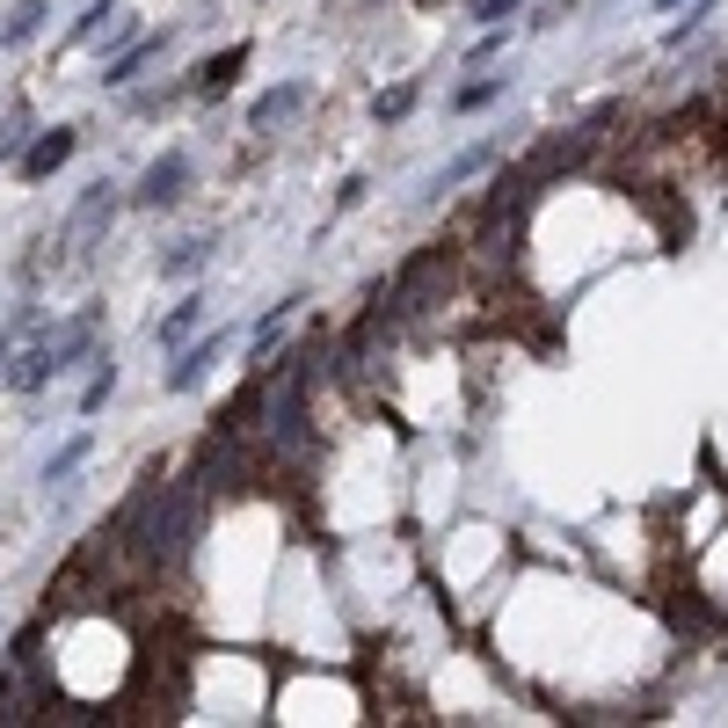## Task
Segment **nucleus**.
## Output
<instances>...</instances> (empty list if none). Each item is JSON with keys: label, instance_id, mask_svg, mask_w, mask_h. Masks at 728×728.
<instances>
[{"label": "nucleus", "instance_id": "obj_15", "mask_svg": "<svg viewBox=\"0 0 728 728\" xmlns=\"http://www.w3.org/2000/svg\"><path fill=\"white\" fill-rule=\"evenodd\" d=\"M110 15H117V0H87V15H81V22H73V44H87V37L103 30V22H110Z\"/></svg>", "mask_w": 728, "mask_h": 728}, {"label": "nucleus", "instance_id": "obj_12", "mask_svg": "<svg viewBox=\"0 0 728 728\" xmlns=\"http://www.w3.org/2000/svg\"><path fill=\"white\" fill-rule=\"evenodd\" d=\"M87 451H95V437L81 430V437H73V445H59L52 459H44V481H66V474H73V467H81V459H87Z\"/></svg>", "mask_w": 728, "mask_h": 728}, {"label": "nucleus", "instance_id": "obj_3", "mask_svg": "<svg viewBox=\"0 0 728 728\" xmlns=\"http://www.w3.org/2000/svg\"><path fill=\"white\" fill-rule=\"evenodd\" d=\"M219 343H226L219 329H211V335H197V343L183 350V357H175V364H168V379H160V386H168V394H190V386L205 379L211 364H219Z\"/></svg>", "mask_w": 728, "mask_h": 728}, {"label": "nucleus", "instance_id": "obj_16", "mask_svg": "<svg viewBox=\"0 0 728 728\" xmlns=\"http://www.w3.org/2000/svg\"><path fill=\"white\" fill-rule=\"evenodd\" d=\"M503 87H510V81H474V87H459V95H451V110H481V103H496Z\"/></svg>", "mask_w": 728, "mask_h": 728}, {"label": "nucleus", "instance_id": "obj_5", "mask_svg": "<svg viewBox=\"0 0 728 728\" xmlns=\"http://www.w3.org/2000/svg\"><path fill=\"white\" fill-rule=\"evenodd\" d=\"M160 52H168V30L139 37L132 52H117V59H110V66H103V87H124V81H139V66H146V59H160Z\"/></svg>", "mask_w": 728, "mask_h": 728}, {"label": "nucleus", "instance_id": "obj_9", "mask_svg": "<svg viewBox=\"0 0 728 728\" xmlns=\"http://www.w3.org/2000/svg\"><path fill=\"white\" fill-rule=\"evenodd\" d=\"M44 15H52V0H22L15 15L0 22V44H30V37L44 30Z\"/></svg>", "mask_w": 728, "mask_h": 728}, {"label": "nucleus", "instance_id": "obj_4", "mask_svg": "<svg viewBox=\"0 0 728 728\" xmlns=\"http://www.w3.org/2000/svg\"><path fill=\"white\" fill-rule=\"evenodd\" d=\"M59 372H66V364H59V343H37V350H22V357H15L8 386H15V394H44Z\"/></svg>", "mask_w": 728, "mask_h": 728}, {"label": "nucleus", "instance_id": "obj_19", "mask_svg": "<svg viewBox=\"0 0 728 728\" xmlns=\"http://www.w3.org/2000/svg\"><path fill=\"white\" fill-rule=\"evenodd\" d=\"M15 146H22V124H8V132H0V160L15 154Z\"/></svg>", "mask_w": 728, "mask_h": 728}, {"label": "nucleus", "instance_id": "obj_20", "mask_svg": "<svg viewBox=\"0 0 728 728\" xmlns=\"http://www.w3.org/2000/svg\"><path fill=\"white\" fill-rule=\"evenodd\" d=\"M656 8H685V0H656Z\"/></svg>", "mask_w": 728, "mask_h": 728}, {"label": "nucleus", "instance_id": "obj_1", "mask_svg": "<svg viewBox=\"0 0 728 728\" xmlns=\"http://www.w3.org/2000/svg\"><path fill=\"white\" fill-rule=\"evenodd\" d=\"M183 183H190V160H183V154H160L154 168L139 175V190H132V205L160 211V205H175V197H183Z\"/></svg>", "mask_w": 728, "mask_h": 728}, {"label": "nucleus", "instance_id": "obj_6", "mask_svg": "<svg viewBox=\"0 0 728 728\" xmlns=\"http://www.w3.org/2000/svg\"><path fill=\"white\" fill-rule=\"evenodd\" d=\"M197 321H205V299H183V306H168V313H160V321H154V343L160 350H183V343H190V329H197Z\"/></svg>", "mask_w": 728, "mask_h": 728}, {"label": "nucleus", "instance_id": "obj_13", "mask_svg": "<svg viewBox=\"0 0 728 728\" xmlns=\"http://www.w3.org/2000/svg\"><path fill=\"white\" fill-rule=\"evenodd\" d=\"M110 394H117V364L103 357V372H95V379H87V394H81V416H95V408H103Z\"/></svg>", "mask_w": 728, "mask_h": 728}, {"label": "nucleus", "instance_id": "obj_7", "mask_svg": "<svg viewBox=\"0 0 728 728\" xmlns=\"http://www.w3.org/2000/svg\"><path fill=\"white\" fill-rule=\"evenodd\" d=\"M299 103H306V81H284V87H270V95L248 110V124H256V132H270V124H284Z\"/></svg>", "mask_w": 728, "mask_h": 728}, {"label": "nucleus", "instance_id": "obj_18", "mask_svg": "<svg viewBox=\"0 0 728 728\" xmlns=\"http://www.w3.org/2000/svg\"><path fill=\"white\" fill-rule=\"evenodd\" d=\"M510 8H518V0H474V15H481V22H503Z\"/></svg>", "mask_w": 728, "mask_h": 728}, {"label": "nucleus", "instance_id": "obj_2", "mask_svg": "<svg viewBox=\"0 0 728 728\" xmlns=\"http://www.w3.org/2000/svg\"><path fill=\"white\" fill-rule=\"evenodd\" d=\"M73 146H81V132H66V124H59V132H44L37 146H22V160H15L22 183H44V175H59V168L73 160Z\"/></svg>", "mask_w": 728, "mask_h": 728}, {"label": "nucleus", "instance_id": "obj_11", "mask_svg": "<svg viewBox=\"0 0 728 728\" xmlns=\"http://www.w3.org/2000/svg\"><path fill=\"white\" fill-rule=\"evenodd\" d=\"M248 66V44H233V52H226V59H211V66H205V81H197V95H226V87H233V73H241Z\"/></svg>", "mask_w": 728, "mask_h": 728}, {"label": "nucleus", "instance_id": "obj_14", "mask_svg": "<svg viewBox=\"0 0 728 728\" xmlns=\"http://www.w3.org/2000/svg\"><path fill=\"white\" fill-rule=\"evenodd\" d=\"M372 110H379V117H386V124H394V117H408V110H416V81H401V87H386V95H379V103H372Z\"/></svg>", "mask_w": 728, "mask_h": 728}, {"label": "nucleus", "instance_id": "obj_17", "mask_svg": "<svg viewBox=\"0 0 728 728\" xmlns=\"http://www.w3.org/2000/svg\"><path fill=\"white\" fill-rule=\"evenodd\" d=\"M481 160H488V154H481V146H474V154H459V160H451V168H445V175H437V190H451V183H467V175H474V168H481Z\"/></svg>", "mask_w": 728, "mask_h": 728}, {"label": "nucleus", "instance_id": "obj_8", "mask_svg": "<svg viewBox=\"0 0 728 728\" xmlns=\"http://www.w3.org/2000/svg\"><path fill=\"white\" fill-rule=\"evenodd\" d=\"M299 306H306V299L292 292V299H278V313H262V321H256V335H248V357H256V364L270 357V343H278V335H284V321H292Z\"/></svg>", "mask_w": 728, "mask_h": 728}, {"label": "nucleus", "instance_id": "obj_10", "mask_svg": "<svg viewBox=\"0 0 728 728\" xmlns=\"http://www.w3.org/2000/svg\"><path fill=\"white\" fill-rule=\"evenodd\" d=\"M205 262H211V241H183L175 256H160V278H175V284H183V278H197Z\"/></svg>", "mask_w": 728, "mask_h": 728}]
</instances>
